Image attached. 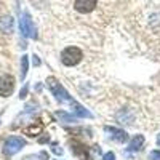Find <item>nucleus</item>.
<instances>
[{
    "mask_svg": "<svg viewBox=\"0 0 160 160\" xmlns=\"http://www.w3.org/2000/svg\"><path fill=\"white\" fill-rule=\"evenodd\" d=\"M47 83H48V88L53 93V96H55L59 102H72V98H71V95L68 93V90H66L55 77H48Z\"/></svg>",
    "mask_w": 160,
    "mask_h": 160,
    "instance_id": "1",
    "label": "nucleus"
},
{
    "mask_svg": "<svg viewBox=\"0 0 160 160\" xmlns=\"http://www.w3.org/2000/svg\"><path fill=\"white\" fill-rule=\"evenodd\" d=\"M82 58H83V53L77 47H68L61 53V62L64 66H75L82 61Z\"/></svg>",
    "mask_w": 160,
    "mask_h": 160,
    "instance_id": "2",
    "label": "nucleus"
},
{
    "mask_svg": "<svg viewBox=\"0 0 160 160\" xmlns=\"http://www.w3.org/2000/svg\"><path fill=\"white\" fill-rule=\"evenodd\" d=\"M24 146H26V141L22 138H19V136H10L3 142V154L8 155V157L15 155V154H18L24 148Z\"/></svg>",
    "mask_w": 160,
    "mask_h": 160,
    "instance_id": "3",
    "label": "nucleus"
},
{
    "mask_svg": "<svg viewBox=\"0 0 160 160\" xmlns=\"http://www.w3.org/2000/svg\"><path fill=\"white\" fill-rule=\"evenodd\" d=\"M19 29L21 34L28 38H37V32H35V26L29 16V13H22L21 19H19Z\"/></svg>",
    "mask_w": 160,
    "mask_h": 160,
    "instance_id": "4",
    "label": "nucleus"
},
{
    "mask_svg": "<svg viewBox=\"0 0 160 160\" xmlns=\"http://www.w3.org/2000/svg\"><path fill=\"white\" fill-rule=\"evenodd\" d=\"M13 90H15V78L8 74L0 75V96L8 98L13 93Z\"/></svg>",
    "mask_w": 160,
    "mask_h": 160,
    "instance_id": "5",
    "label": "nucleus"
},
{
    "mask_svg": "<svg viewBox=\"0 0 160 160\" xmlns=\"http://www.w3.org/2000/svg\"><path fill=\"white\" fill-rule=\"evenodd\" d=\"M98 0H75L74 2V8L78 13H91L96 8Z\"/></svg>",
    "mask_w": 160,
    "mask_h": 160,
    "instance_id": "6",
    "label": "nucleus"
},
{
    "mask_svg": "<svg viewBox=\"0 0 160 160\" xmlns=\"http://www.w3.org/2000/svg\"><path fill=\"white\" fill-rule=\"evenodd\" d=\"M104 131H106V133H109L111 138L115 139V141H118V142H125V141H128L127 131L120 130V128H115V127H104Z\"/></svg>",
    "mask_w": 160,
    "mask_h": 160,
    "instance_id": "7",
    "label": "nucleus"
},
{
    "mask_svg": "<svg viewBox=\"0 0 160 160\" xmlns=\"http://www.w3.org/2000/svg\"><path fill=\"white\" fill-rule=\"evenodd\" d=\"M142 144H144V136L142 135H136L135 138H133L130 141V146H128V151L130 152H136L142 148Z\"/></svg>",
    "mask_w": 160,
    "mask_h": 160,
    "instance_id": "8",
    "label": "nucleus"
},
{
    "mask_svg": "<svg viewBox=\"0 0 160 160\" xmlns=\"http://www.w3.org/2000/svg\"><path fill=\"white\" fill-rule=\"evenodd\" d=\"M0 29H2L5 34L13 32V18L11 16H3L0 19Z\"/></svg>",
    "mask_w": 160,
    "mask_h": 160,
    "instance_id": "9",
    "label": "nucleus"
},
{
    "mask_svg": "<svg viewBox=\"0 0 160 160\" xmlns=\"http://www.w3.org/2000/svg\"><path fill=\"white\" fill-rule=\"evenodd\" d=\"M72 108H74V112H75V115H78V117H82V118H91L93 117V114L90 112V111H87L83 106H80V104H77V102H74L72 101Z\"/></svg>",
    "mask_w": 160,
    "mask_h": 160,
    "instance_id": "10",
    "label": "nucleus"
},
{
    "mask_svg": "<svg viewBox=\"0 0 160 160\" xmlns=\"http://www.w3.org/2000/svg\"><path fill=\"white\" fill-rule=\"evenodd\" d=\"M56 117L61 120V122H64V123H74V122H77L75 117H72L71 114L64 112V111H58V112H56Z\"/></svg>",
    "mask_w": 160,
    "mask_h": 160,
    "instance_id": "11",
    "label": "nucleus"
},
{
    "mask_svg": "<svg viewBox=\"0 0 160 160\" xmlns=\"http://www.w3.org/2000/svg\"><path fill=\"white\" fill-rule=\"evenodd\" d=\"M28 69H29V56H21V78H24L28 75Z\"/></svg>",
    "mask_w": 160,
    "mask_h": 160,
    "instance_id": "12",
    "label": "nucleus"
},
{
    "mask_svg": "<svg viewBox=\"0 0 160 160\" xmlns=\"http://www.w3.org/2000/svg\"><path fill=\"white\" fill-rule=\"evenodd\" d=\"M40 131H42V125H35V127L32 125V127H29L28 130H26V133H28L29 136H37Z\"/></svg>",
    "mask_w": 160,
    "mask_h": 160,
    "instance_id": "13",
    "label": "nucleus"
},
{
    "mask_svg": "<svg viewBox=\"0 0 160 160\" xmlns=\"http://www.w3.org/2000/svg\"><path fill=\"white\" fill-rule=\"evenodd\" d=\"M149 160H160V151H152L149 154Z\"/></svg>",
    "mask_w": 160,
    "mask_h": 160,
    "instance_id": "14",
    "label": "nucleus"
},
{
    "mask_svg": "<svg viewBox=\"0 0 160 160\" xmlns=\"http://www.w3.org/2000/svg\"><path fill=\"white\" fill-rule=\"evenodd\" d=\"M102 160H115V154L114 152H106L104 157H102Z\"/></svg>",
    "mask_w": 160,
    "mask_h": 160,
    "instance_id": "15",
    "label": "nucleus"
},
{
    "mask_svg": "<svg viewBox=\"0 0 160 160\" xmlns=\"http://www.w3.org/2000/svg\"><path fill=\"white\" fill-rule=\"evenodd\" d=\"M28 90H29L28 85H24V87H22V90H21V93H19V98H21V99L26 98V95H28Z\"/></svg>",
    "mask_w": 160,
    "mask_h": 160,
    "instance_id": "16",
    "label": "nucleus"
},
{
    "mask_svg": "<svg viewBox=\"0 0 160 160\" xmlns=\"http://www.w3.org/2000/svg\"><path fill=\"white\" fill-rule=\"evenodd\" d=\"M53 152H55V154H59V155H61V154H62V149H59L58 146H53Z\"/></svg>",
    "mask_w": 160,
    "mask_h": 160,
    "instance_id": "17",
    "label": "nucleus"
},
{
    "mask_svg": "<svg viewBox=\"0 0 160 160\" xmlns=\"http://www.w3.org/2000/svg\"><path fill=\"white\" fill-rule=\"evenodd\" d=\"M32 62H34V66H40V59H38V56H35V55H34V59H32Z\"/></svg>",
    "mask_w": 160,
    "mask_h": 160,
    "instance_id": "18",
    "label": "nucleus"
},
{
    "mask_svg": "<svg viewBox=\"0 0 160 160\" xmlns=\"http://www.w3.org/2000/svg\"><path fill=\"white\" fill-rule=\"evenodd\" d=\"M157 144H158V146H160V135H158V136H157Z\"/></svg>",
    "mask_w": 160,
    "mask_h": 160,
    "instance_id": "19",
    "label": "nucleus"
}]
</instances>
